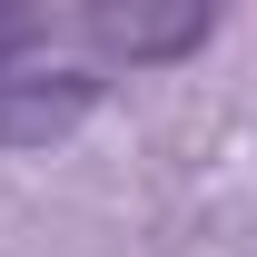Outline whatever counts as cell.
<instances>
[{"mask_svg":"<svg viewBox=\"0 0 257 257\" xmlns=\"http://www.w3.org/2000/svg\"><path fill=\"white\" fill-rule=\"evenodd\" d=\"M99 79H0V149H40V139H60V128L89 119Z\"/></svg>","mask_w":257,"mask_h":257,"instance_id":"cell-1","label":"cell"},{"mask_svg":"<svg viewBox=\"0 0 257 257\" xmlns=\"http://www.w3.org/2000/svg\"><path fill=\"white\" fill-rule=\"evenodd\" d=\"M89 40L99 50H119V60H178V50H198L208 40V10L198 0H178V10H89Z\"/></svg>","mask_w":257,"mask_h":257,"instance_id":"cell-2","label":"cell"},{"mask_svg":"<svg viewBox=\"0 0 257 257\" xmlns=\"http://www.w3.org/2000/svg\"><path fill=\"white\" fill-rule=\"evenodd\" d=\"M40 40H50V20H40V10H0V79H10V60H20V50H40Z\"/></svg>","mask_w":257,"mask_h":257,"instance_id":"cell-3","label":"cell"}]
</instances>
